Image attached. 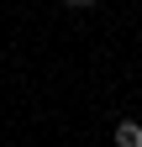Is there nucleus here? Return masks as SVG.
<instances>
[{
    "mask_svg": "<svg viewBox=\"0 0 142 147\" xmlns=\"http://www.w3.org/2000/svg\"><path fill=\"white\" fill-rule=\"evenodd\" d=\"M68 11H90V5H100V0H63Z\"/></svg>",
    "mask_w": 142,
    "mask_h": 147,
    "instance_id": "nucleus-2",
    "label": "nucleus"
},
{
    "mask_svg": "<svg viewBox=\"0 0 142 147\" xmlns=\"http://www.w3.org/2000/svg\"><path fill=\"white\" fill-rule=\"evenodd\" d=\"M116 147H142V121H121L116 126Z\"/></svg>",
    "mask_w": 142,
    "mask_h": 147,
    "instance_id": "nucleus-1",
    "label": "nucleus"
}]
</instances>
